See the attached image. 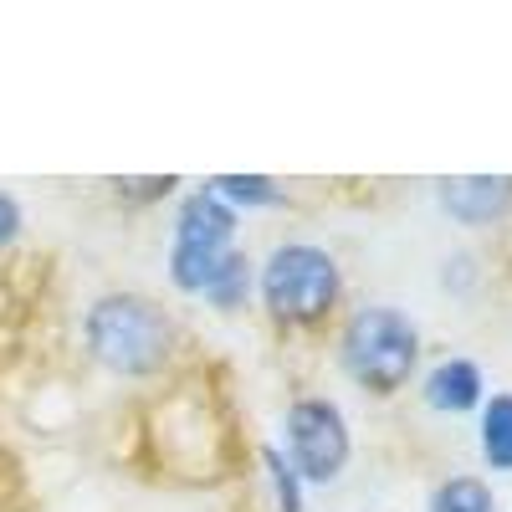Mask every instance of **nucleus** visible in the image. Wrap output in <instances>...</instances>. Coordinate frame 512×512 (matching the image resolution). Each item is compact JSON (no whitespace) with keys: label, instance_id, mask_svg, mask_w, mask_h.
Listing matches in <instances>:
<instances>
[{"label":"nucleus","instance_id":"obj_13","mask_svg":"<svg viewBox=\"0 0 512 512\" xmlns=\"http://www.w3.org/2000/svg\"><path fill=\"white\" fill-rule=\"evenodd\" d=\"M256 456H262V466H267V487H272L277 512H303V477L287 466V456L277 446H256Z\"/></svg>","mask_w":512,"mask_h":512},{"label":"nucleus","instance_id":"obj_1","mask_svg":"<svg viewBox=\"0 0 512 512\" xmlns=\"http://www.w3.org/2000/svg\"><path fill=\"white\" fill-rule=\"evenodd\" d=\"M134 461L185 487L236 477L246 461V436L226 379L200 359H185L175 374L154 379V395L134 415Z\"/></svg>","mask_w":512,"mask_h":512},{"label":"nucleus","instance_id":"obj_8","mask_svg":"<svg viewBox=\"0 0 512 512\" xmlns=\"http://www.w3.org/2000/svg\"><path fill=\"white\" fill-rule=\"evenodd\" d=\"M420 395H425V405L441 410V415H472L487 400V374H482L477 359L446 354L441 364H431V374L420 379Z\"/></svg>","mask_w":512,"mask_h":512},{"label":"nucleus","instance_id":"obj_4","mask_svg":"<svg viewBox=\"0 0 512 512\" xmlns=\"http://www.w3.org/2000/svg\"><path fill=\"white\" fill-rule=\"evenodd\" d=\"M333 354H338V369L364 395L395 400L400 390H410V379L420 369V328L410 313H400L390 303H364L338 318Z\"/></svg>","mask_w":512,"mask_h":512},{"label":"nucleus","instance_id":"obj_5","mask_svg":"<svg viewBox=\"0 0 512 512\" xmlns=\"http://www.w3.org/2000/svg\"><path fill=\"white\" fill-rule=\"evenodd\" d=\"M236 226H241V216L210 185H200L180 200L175 231H169V262H164L175 292L200 297L205 277L221 267V256L236 251Z\"/></svg>","mask_w":512,"mask_h":512},{"label":"nucleus","instance_id":"obj_14","mask_svg":"<svg viewBox=\"0 0 512 512\" xmlns=\"http://www.w3.org/2000/svg\"><path fill=\"white\" fill-rule=\"evenodd\" d=\"M118 185V200H128V205H144V200H164L169 190H175L180 180L175 175H164V180H113Z\"/></svg>","mask_w":512,"mask_h":512},{"label":"nucleus","instance_id":"obj_11","mask_svg":"<svg viewBox=\"0 0 512 512\" xmlns=\"http://www.w3.org/2000/svg\"><path fill=\"white\" fill-rule=\"evenodd\" d=\"M210 190H216L236 216H241V210H267V205L282 200V185L272 175H216Z\"/></svg>","mask_w":512,"mask_h":512},{"label":"nucleus","instance_id":"obj_10","mask_svg":"<svg viewBox=\"0 0 512 512\" xmlns=\"http://www.w3.org/2000/svg\"><path fill=\"white\" fill-rule=\"evenodd\" d=\"M251 287H256V262L236 246V251H226V256H221V267L205 277L200 297H205L210 308H221V313H236V308H246Z\"/></svg>","mask_w":512,"mask_h":512},{"label":"nucleus","instance_id":"obj_15","mask_svg":"<svg viewBox=\"0 0 512 512\" xmlns=\"http://www.w3.org/2000/svg\"><path fill=\"white\" fill-rule=\"evenodd\" d=\"M21 226H26V216H21V200H16L11 190H0V251H6V246L21 236Z\"/></svg>","mask_w":512,"mask_h":512},{"label":"nucleus","instance_id":"obj_3","mask_svg":"<svg viewBox=\"0 0 512 512\" xmlns=\"http://www.w3.org/2000/svg\"><path fill=\"white\" fill-rule=\"evenodd\" d=\"M82 344L118 379H164L185 364V328L144 292H103L82 318Z\"/></svg>","mask_w":512,"mask_h":512},{"label":"nucleus","instance_id":"obj_9","mask_svg":"<svg viewBox=\"0 0 512 512\" xmlns=\"http://www.w3.org/2000/svg\"><path fill=\"white\" fill-rule=\"evenodd\" d=\"M477 446L492 472H512V390H497L477 410Z\"/></svg>","mask_w":512,"mask_h":512},{"label":"nucleus","instance_id":"obj_6","mask_svg":"<svg viewBox=\"0 0 512 512\" xmlns=\"http://www.w3.org/2000/svg\"><path fill=\"white\" fill-rule=\"evenodd\" d=\"M282 431H287V466L303 487H333L338 477L349 472V456H354V436H349V420L338 410V400L328 395H297L282 415Z\"/></svg>","mask_w":512,"mask_h":512},{"label":"nucleus","instance_id":"obj_7","mask_svg":"<svg viewBox=\"0 0 512 512\" xmlns=\"http://www.w3.org/2000/svg\"><path fill=\"white\" fill-rule=\"evenodd\" d=\"M441 210L461 226H497L512 216V175H461L441 180Z\"/></svg>","mask_w":512,"mask_h":512},{"label":"nucleus","instance_id":"obj_2","mask_svg":"<svg viewBox=\"0 0 512 512\" xmlns=\"http://www.w3.org/2000/svg\"><path fill=\"white\" fill-rule=\"evenodd\" d=\"M256 297H262V313L282 344L328 338L344 318V272L328 246L282 241L256 267Z\"/></svg>","mask_w":512,"mask_h":512},{"label":"nucleus","instance_id":"obj_12","mask_svg":"<svg viewBox=\"0 0 512 512\" xmlns=\"http://www.w3.org/2000/svg\"><path fill=\"white\" fill-rule=\"evenodd\" d=\"M431 512H497V497L482 477H446L431 487Z\"/></svg>","mask_w":512,"mask_h":512}]
</instances>
